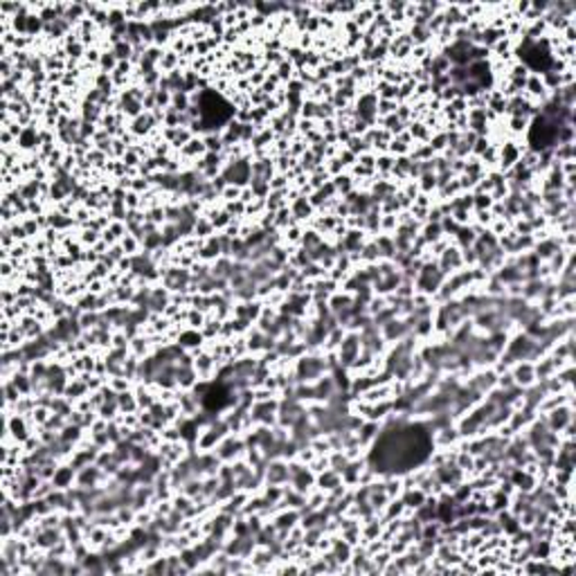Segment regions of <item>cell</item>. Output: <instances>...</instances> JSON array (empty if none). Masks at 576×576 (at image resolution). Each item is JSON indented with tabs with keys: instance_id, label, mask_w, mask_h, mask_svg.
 Masks as SVG:
<instances>
[{
	"instance_id": "1",
	"label": "cell",
	"mask_w": 576,
	"mask_h": 576,
	"mask_svg": "<svg viewBox=\"0 0 576 576\" xmlns=\"http://www.w3.org/2000/svg\"><path fill=\"white\" fill-rule=\"evenodd\" d=\"M383 439L399 446V452H392L390 458H385L379 464V471H407L410 466L424 462L428 456V437L422 428H399L388 433Z\"/></svg>"
}]
</instances>
